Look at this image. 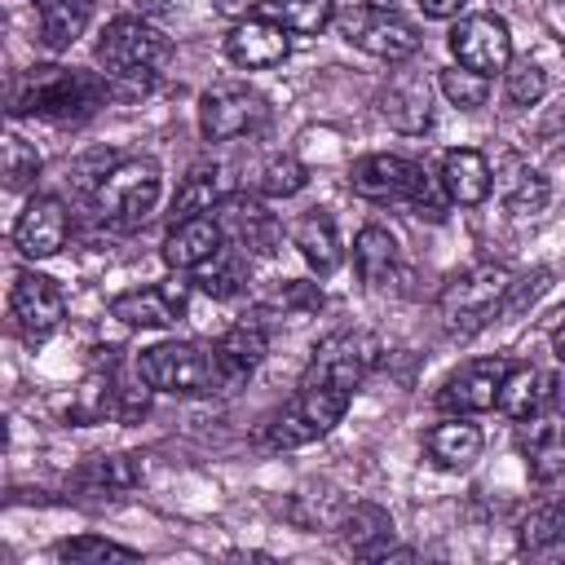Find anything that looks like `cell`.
<instances>
[{
	"instance_id": "1",
	"label": "cell",
	"mask_w": 565,
	"mask_h": 565,
	"mask_svg": "<svg viewBox=\"0 0 565 565\" xmlns=\"http://www.w3.org/2000/svg\"><path fill=\"white\" fill-rule=\"evenodd\" d=\"M110 102V79L97 71H75V66H31L13 97L9 115L13 119H49V124H84Z\"/></svg>"
},
{
	"instance_id": "2",
	"label": "cell",
	"mask_w": 565,
	"mask_h": 565,
	"mask_svg": "<svg viewBox=\"0 0 565 565\" xmlns=\"http://www.w3.org/2000/svg\"><path fill=\"white\" fill-rule=\"evenodd\" d=\"M349 185H353V194H362L371 203H406L433 221H441L446 203H450L441 177H433L424 163H415L406 154H362L349 168Z\"/></svg>"
},
{
	"instance_id": "3",
	"label": "cell",
	"mask_w": 565,
	"mask_h": 565,
	"mask_svg": "<svg viewBox=\"0 0 565 565\" xmlns=\"http://www.w3.org/2000/svg\"><path fill=\"white\" fill-rule=\"evenodd\" d=\"M137 371L150 380L154 393H172V397H207L230 388L216 344H199V340H159L137 353Z\"/></svg>"
},
{
	"instance_id": "4",
	"label": "cell",
	"mask_w": 565,
	"mask_h": 565,
	"mask_svg": "<svg viewBox=\"0 0 565 565\" xmlns=\"http://www.w3.org/2000/svg\"><path fill=\"white\" fill-rule=\"evenodd\" d=\"M93 53H97V66H102V75H106L110 84L146 88V84L168 66L172 40H168L154 22L124 13V18H110V22L102 26Z\"/></svg>"
},
{
	"instance_id": "5",
	"label": "cell",
	"mask_w": 565,
	"mask_h": 565,
	"mask_svg": "<svg viewBox=\"0 0 565 565\" xmlns=\"http://www.w3.org/2000/svg\"><path fill=\"white\" fill-rule=\"evenodd\" d=\"M353 393L340 384H300L274 415H265V424L256 428V441L265 450H296L309 446L318 437H327L344 411H349Z\"/></svg>"
},
{
	"instance_id": "6",
	"label": "cell",
	"mask_w": 565,
	"mask_h": 565,
	"mask_svg": "<svg viewBox=\"0 0 565 565\" xmlns=\"http://www.w3.org/2000/svg\"><path fill=\"white\" fill-rule=\"evenodd\" d=\"M163 194V172L154 159L137 154V159H124L115 163L110 172H102L97 190H93V212L106 230H119V234H132L150 221L154 203Z\"/></svg>"
},
{
	"instance_id": "7",
	"label": "cell",
	"mask_w": 565,
	"mask_h": 565,
	"mask_svg": "<svg viewBox=\"0 0 565 565\" xmlns=\"http://www.w3.org/2000/svg\"><path fill=\"white\" fill-rule=\"evenodd\" d=\"M508 282H512V269L499 265V260H477L459 274L446 278L441 296H437V318L450 335H472L481 331L499 309H503V296H508Z\"/></svg>"
},
{
	"instance_id": "8",
	"label": "cell",
	"mask_w": 565,
	"mask_h": 565,
	"mask_svg": "<svg viewBox=\"0 0 565 565\" xmlns=\"http://www.w3.org/2000/svg\"><path fill=\"white\" fill-rule=\"evenodd\" d=\"M269 119V102L265 93H256L252 84H238V79H225V84H212L203 88L199 97V132L207 141H238V137H252L260 132Z\"/></svg>"
},
{
	"instance_id": "9",
	"label": "cell",
	"mask_w": 565,
	"mask_h": 565,
	"mask_svg": "<svg viewBox=\"0 0 565 565\" xmlns=\"http://www.w3.org/2000/svg\"><path fill=\"white\" fill-rule=\"evenodd\" d=\"M375 362H380V340L362 327H344V331H331L313 349L300 384H340V388L358 393V384L375 371Z\"/></svg>"
},
{
	"instance_id": "10",
	"label": "cell",
	"mask_w": 565,
	"mask_h": 565,
	"mask_svg": "<svg viewBox=\"0 0 565 565\" xmlns=\"http://www.w3.org/2000/svg\"><path fill=\"white\" fill-rule=\"evenodd\" d=\"M516 446H521L525 468L539 486L565 481V393H561V384L552 388V397L530 419H521Z\"/></svg>"
},
{
	"instance_id": "11",
	"label": "cell",
	"mask_w": 565,
	"mask_h": 565,
	"mask_svg": "<svg viewBox=\"0 0 565 565\" xmlns=\"http://www.w3.org/2000/svg\"><path fill=\"white\" fill-rule=\"evenodd\" d=\"M446 44H450L459 66L481 71V75L508 71V62H512V35H508V22L499 13H468V18H459L450 26Z\"/></svg>"
},
{
	"instance_id": "12",
	"label": "cell",
	"mask_w": 565,
	"mask_h": 565,
	"mask_svg": "<svg viewBox=\"0 0 565 565\" xmlns=\"http://www.w3.org/2000/svg\"><path fill=\"white\" fill-rule=\"evenodd\" d=\"M375 115L388 128L406 132V137L428 132V124H433V84H428V75L397 62V71H388V79L375 93Z\"/></svg>"
},
{
	"instance_id": "13",
	"label": "cell",
	"mask_w": 565,
	"mask_h": 565,
	"mask_svg": "<svg viewBox=\"0 0 565 565\" xmlns=\"http://www.w3.org/2000/svg\"><path fill=\"white\" fill-rule=\"evenodd\" d=\"M344 40L380 62H411L419 53V31L397 18V9H358L344 18Z\"/></svg>"
},
{
	"instance_id": "14",
	"label": "cell",
	"mask_w": 565,
	"mask_h": 565,
	"mask_svg": "<svg viewBox=\"0 0 565 565\" xmlns=\"http://www.w3.org/2000/svg\"><path fill=\"white\" fill-rule=\"evenodd\" d=\"M9 313H13V327L31 344H40V340H49L62 327L66 300H62V291H57L53 278H44L35 269H18L13 274V287H9Z\"/></svg>"
},
{
	"instance_id": "15",
	"label": "cell",
	"mask_w": 565,
	"mask_h": 565,
	"mask_svg": "<svg viewBox=\"0 0 565 565\" xmlns=\"http://www.w3.org/2000/svg\"><path fill=\"white\" fill-rule=\"evenodd\" d=\"M190 291H194V282L181 278V269H172V278H163L154 287H132V291L115 296L110 318H119L128 327H177L190 309Z\"/></svg>"
},
{
	"instance_id": "16",
	"label": "cell",
	"mask_w": 565,
	"mask_h": 565,
	"mask_svg": "<svg viewBox=\"0 0 565 565\" xmlns=\"http://www.w3.org/2000/svg\"><path fill=\"white\" fill-rule=\"evenodd\" d=\"M508 366H512L508 358H472V362L455 366L441 380V388H437L433 402L446 415H481V411L499 406V384H503Z\"/></svg>"
},
{
	"instance_id": "17",
	"label": "cell",
	"mask_w": 565,
	"mask_h": 565,
	"mask_svg": "<svg viewBox=\"0 0 565 565\" xmlns=\"http://www.w3.org/2000/svg\"><path fill=\"white\" fill-rule=\"evenodd\" d=\"M212 216H216L225 243L238 247V252H247V256H269V252L282 243L278 221H274V216L265 212V203L252 199L247 190H230V194L212 207Z\"/></svg>"
},
{
	"instance_id": "18",
	"label": "cell",
	"mask_w": 565,
	"mask_h": 565,
	"mask_svg": "<svg viewBox=\"0 0 565 565\" xmlns=\"http://www.w3.org/2000/svg\"><path fill=\"white\" fill-rule=\"evenodd\" d=\"M66 234H71V212L57 194H35L26 199V207L18 212L13 221V247L26 256V260H44V256H57L66 247Z\"/></svg>"
},
{
	"instance_id": "19",
	"label": "cell",
	"mask_w": 565,
	"mask_h": 565,
	"mask_svg": "<svg viewBox=\"0 0 565 565\" xmlns=\"http://www.w3.org/2000/svg\"><path fill=\"white\" fill-rule=\"evenodd\" d=\"M287 35H291V31H282L274 18L247 13V18H238V22L230 26V35H225V57H230L234 66H243V71H269V66L287 62V53H291Z\"/></svg>"
},
{
	"instance_id": "20",
	"label": "cell",
	"mask_w": 565,
	"mask_h": 565,
	"mask_svg": "<svg viewBox=\"0 0 565 565\" xmlns=\"http://www.w3.org/2000/svg\"><path fill=\"white\" fill-rule=\"evenodd\" d=\"M221 247H225V234H221L216 216H212V212H203V216L172 221V230H168V238H163L159 256H163V265H168V269L194 274V269H199L203 260H212Z\"/></svg>"
},
{
	"instance_id": "21",
	"label": "cell",
	"mask_w": 565,
	"mask_h": 565,
	"mask_svg": "<svg viewBox=\"0 0 565 565\" xmlns=\"http://www.w3.org/2000/svg\"><path fill=\"white\" fill-rule=\"evenodd\" d=\"M441 185L450 194V203L459 207H477L490 199V185H494V172H490V159L472 146H455L441 154Z\"/></svg>"
},
{
	"instance_id": "22",
	"label": "cell",
	"mask_w": 565,
	"mask_h": 565,
	"mask_svg": "<svg viewBox=\"0 0 565 565\" xmlns=\"http://www.w3.org/2000/svg\"><path fill=\"white\" fill-rule=\"evenodd\" d=\"M340 539H344V547L353 552V556H362V561H380V556H388L393 552V516L380 508V503H353V508H344L340 512Z\"/></svg>"
},
{
	"instance_id": "23",
	"label": "cell",
	"mask_w": 565,
	"mask_h": 565,
	"mask_svg": "<svg viewBox=\"0 0 565 565\" xmlns=\"http://www.w3.org/2000/svg\"><path fill=\"white\" fill-rule=\"evenodd\" d=\"M291 243H296V252L305 256V265H309L313 274H331V269H340V260H344L335 221H331V212H322V207L305 212V216L291 225Z\"/></svg>"
},
{
	"instance_id": "24",
	"label": "cell",
	"mask_w": 565,
	"mask_h": 565,
	"mask_svg": "<svg viewBox=\"0 0 565 565\" xmlns=\"http://www.w3.org/2000/svg\"><path fill=\"white\" fill-rule=\"evenodd\" d=\"M265 349H269V335H265V327H260L256 318H243V322H234L230 331H221L216 353H221V366H225V375H230V388H238V384L265 362Z\"/></svg>"
},
{
	"instance_id": "25",
	"label": "cell",
	"mask_w": 565,
	"mask_h": 565,
	"mask_svg": "<svg viewBox=\"0 0 565 565\" xmlns=\"http://www.w3.org/2000/svg\"><path fill=\"white\" fill-rule=\"evenodd\" d=\"M119 384H124V375H119V362H115V358L102 362V366H93V371L79 380V388H75L66 415H71L75 424H97V419H106V415H119Z\"/></svg>"
},
{
	"instance_id": "26",
	"label": "cell",
	"mask_w": 565,
	"mask_h": 565,
	"mask_svg": "<svg viewBox=\"0 0 565 565\" xmlns=\"http://www.w3.org/2000/svg\"><path fill=\"white\" fill-rule=\"evenodd\" d=\"M424 450H428V459H433L437 468L459 472V468H468V463L481 455V428L468 424L463 415H455V419L433 424V428L424 433Z\"/></svg>"
},
{
	"instance_id": "27",
	"label": "cell",
	"mask_w": 565,
	"mask_h": 565,
	"mask_svg": "<svg viewBox=\"0 0 565 565\" xmlns=\"http://www.w3.org/2000/svg\"><path fill=\"white\" fill-rule=\"evenodd\" d=\"M552 388H556L552 375H543V371L530 366V362H516V366H508V375H503V384H499V411L521 424V419H530V415L552 397Z\"/></svg>"
},
{
	"instance_id": "28",
	"label": "cell",
	"mask_w": 565,
	"mask_h": 565,
	"mask_svg": "<svg viewBox=\"0 0 565 565\" xmlns=\"http://www.w3.org/2000/svg\"><path fill=\"white\" fill-rule=\"evenodd\" d=\"M146 481L141 455H97L75 472V486L88 494H128Z\"/></svg>"
},
{
	"instance_id": "29",
	"label": "cell",
	"mask_w": 565,
	"mask_h": 565,
	"mask_svg": "<svg viewBox=\"0 0 565 565\" xmlns=\"http://www.w3.org/2000/svg\"><path fill=\"white\" fill-rule=\"evenodd\" d=\"M31 4L40 13V40L53 53L71 49L84 35V26L93 22V9H97V0H31Z\"/></svg>"
},
{
	"instance_id": "30",
	"label": "cell",
	"mask_w": 565,
	"mask_h": 565,
	"mask_svg": "<svg viewBox=\"0 0 565 565\" xmlns=\"http://www.w3.org/2000/svg\"><path fill=\"white\" fill-rule=\"evenodd\" d=\"M225 194H230V185H225L221 168H216V163H194V168L181 177L177 194H172V221L203 216V212H212Z\"/></svg>"
},
{
	"instance_id": "31",
	"label": "cell",
	"mask_w": 565,
	"mask_h": 565,
	"mask_svg": "<svg viewBox=\"0 0 565 565\" xmlns=\"http://www.w3.org/2000/svg\"><path fill=\"white\" fill-rule=\"evenodd\" d=\"M397 265V238L384 225H362L353 238V269L366 287H384Z\"/></svg>"
},
{
	"instance_id": "32",
	"label": "cell",
	"mask_w": 565,
	"mask_h": 565,
	"mask_svg": "<svg viewBox=\"0 0 565 565\" xmlns=\"http://www.w3.org/2000/svg\"><path fill=\"white\" fill-rule=\"evenodd\" d=\"M203 296H212V300H234L243 287H247V252H238V247H221L212 260H203L199 269H194V278H190Z\"/></svg>"
},
{
	"instance_id": "33",
	"label": "cell",
	"mask_w": 565,
	"mask_h": 565,
	"mask_svg": "<svg viewBox=\"0 0 565 565\" xmlns=\"http://www.w3.org/2000/svg\"><path fill=\"white\" fill-rule=\"evenodd\" d=\"M516 547L525 556H552L565 547V503H543L530 508L516 525Z\"/></svg>"
},
{
	"instance_id": "34",
	"label": "cell",
	"mask_w": 565,
	"mask_h": 565,
	"mask_svg": "<svg viewBox=\"0 0 565 565\" xmlns=\"http://www.w3.org/2000/svg\"><path fill=\"white\" fill-rule=\"evenodd\" d=\"M256 13L274 18L291 35H322L335 22V0H265Z\"/></svg>"
},
{
	"instance_id": "35",
	"label": "cell",
	"mask_w": 565,
	"mask_h": 565,
	"mask_svg": "<svg viewBox=\"0 0 565 565\" xmlns=\"http://www.w3.org/2000/svg\"><path fill=\"white\" fill-rule=\"evenodd\" d=\"M547 199H552V185H547L543 172H534L530 163H512L508 168V177H503V203H508V212L534 216V212L547 207Z\"/></svg>"
},
{
	"instance_id": "36",
	"label": "cell",
	"mask_w": 565,
	"mask_h": 565,
	"mask_svg": "<svg viewBox=\"0 0 565 565\" xmlns=\"http://www.w3.org/2000/svg\"><path fill=\"white\" fill-rule=\"evenodd\" d=\"M53 556L66 565H106V561H137V547L102 539V534H75V539L53 543Z\"/></svg>"
},
{
	"instance_id": "37",
	"label": "cell",
	"mask_w": 565,
	"mask_h": 565,
	"mask_svg": "<svg viewBox=\"0 0 565 565\" xmlns=\"http://www.w3.org/2000/svg\"><path fill=\"white\" fill-rule=\"evenodd\" d=\"M437 88L446 93V102L450 106H459V110H477V106H486V97H490V75H481V71H468V66H446L441 75H437Z\"/></svg>"
},
{
	"instance_id": "38",
	"label": "cell",
	"mask_w": 565,
	"mask_h": 565,
	"mask_svg": "<svg viewBox=\"0 0 565 565\" xmlns=\"http://www.w3.org/2000/svg\"><path fill=\"white\" fill-rule=\"evenodd\" d=\"M305 185H309V168H305L296 154H274V159L260 168V177H256V190L269 194V199H291V194H300Z\"/></svg>"
},
{
	"instance_id": "39",
	"label": "cell",
	"mask_w": 565,
	"mask_h": 565,
	"mask_svg": "<svg viewBox=\"0 0 565 565\" xmlns=\"http://www.w3.org/2000/svg\"><path fill=\"white\" fill-rule=\"evenodd\" d=\"M503 93H508L512 106H539L543 93H547V71L539 62H530V57H516L503 71Z\"/></svg>"
},
{
	"instance_id": "40",
	"label": "cell",
	"mask_w": 565,
	"mask_h": 565,
	"mask_svg": "<svg viewBox=\"0 0 565 565\" xmlns=\"http://www.w3.org/2000/svg\"><path fill=\"white\" fill-rule=\"evenodd\" d=\"M40 168H44L40 150L31 141H22L18 132H9L4 137V185L9 190H22V185H31L40 177Z\"/></svg>"
},
{
	"instance_id": "41",
	"label": "cell",
	"mask_w": 565,
	"mask_h": 565,
	"mask_svg": "<svg viewBox=\"0 0 565 565\" xmlns=\"http://www.w3.org/2000/svg\"><path fill=\"white\" fill-rule=\"evenodd\" d=\"M552 287V269L547 265H534V269H525V274H512V282H508V296H503V318H521L543 291Z\"/></svg>"
},
{
	"instance_id": "42",
	"label": "cell",
	"mask_w": 565,
	"mask_h": 565,
	"mask_svg": "<svg viewBox=\"0 0 565 565\" xmlns=\"http://www.w3.org/2000/svg\"><path fill=\"white\" fill-rule=\"evenodd\" d=\"M269 309H278L282 318H291V313H313V309H322V291H318L313 282H305V278H291V282H282V291L269 300Z\"/></svg>"
},
{
	"instance_id": "43",
	"label": "cell",
	"mask_w": 565,
	"mask_h": 565,
	"mask_svg": "<svg viewBox=\"0 0 565 565\" xmlns=\"http://www.w3.org/2000/svg\"><path fill=\"white\" fill-rule=\"evenodd\" d=\"M415 4H419V13H424V18H437V22H446V18H459L468 0H415Z\"/></svg>"
},
{
	"instance_id": "44",
	"label": "cell",
	"mask_w": 565,
	"mask_h": 565,
	"mask_svg": "<svg viewBox=\"0 0 565 565\" xmlns=\"http://www.w3.org/2000/svg\"><path fill=\"white\" fill-rule=\"evenodd\" d=\"M552 349H556V358L565 362V309H561V318H556V327H552Z\"/></svg>"
},
{
	"instance_id": "45",
	"label": "cell",
	"mask_w": 565,
	"mask_h": 565,
	"mask_svg": "<svg viewBox=\"0 0 565 565\" xmlns=\"http://www.w3.org/2000/svg\"><path fill=\"white\" fill-rule=\"evenodd\" d=\"M146 13H159V9H168V4H177V0H137Z\"/></svg>"
},
{
	"instance_id": "46",
	"label": "cell",
	"mask_w": 565,
	"mask_h": 565,
	"mask_svg": "<svg viewBox=\"0 0 565 565\" xmlns=\"http://www.w3.org/2000/svg\"><path fill=\"white\" fill-rule=\"evenodd\" d=\"M362 4H366V9H397L402 0H362Z\"/></svg>"
},
{
	"instance_id": "47",
	"label": "cell",
	"mask_w": 565,
	"mask_h": 565,
	"mask_svg": "<svg viewBox=\"0 0 565 565\" xmlns=\"http://www.w3.org/2000/svg\"><path fill=\"white\" fill-rule=\"evenodd\" d=\"M243 4H265V0H243Z\"/></svg>"
},
{
	"instance_id": "48",
	"label": "cell",
	"mask_w": 565,
	"mask_h": 565,
	"mask_svg": "<svg viewBox=\"0 0 565 565\" xmlns=\"http://www.w3.org/2000/svg\"><path fill=\"white\" fill-rule=\"evenodd\" d=\"M556 4H565V0H556Z\"/></svg>"
}]
</instances>
